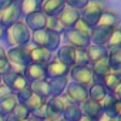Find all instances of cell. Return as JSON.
I'll use <instances>...</instances> for the list:
<instances>
[{"label": "cell", "instance_id": "obj_19", "mask_svg": "<svg viewBox=\"0 0 121 121\" xmlns=\"http://www.w3.org/2000/svg\"><path fill=\"white\" fill-rule=\"evenodd\" d=\"M57 17H58L60 23H61V26L66 30H69V29H73L74 24L77 23V20L80 19V12L76 10V9H71V7H67L66 6V9L60 13Z\"/></svg>", "mask_w": 121, "mask_h": 121}, {"label": "cell", "instance_id": "obj_12", "mask_svg": "<svg viewBox=\"0 0 121 121\" xmlns=\"http://www.w3.org/2000/svg\"><path fill=\"white\" fill-rule=\"evenodd\" d=\"M103 112L110 118H117L121 114V103L114 97V94H107V97L101 101Z\"/></svg>", "mask_w": 121, "mask_h": 121}, {"label": "cell", "instance_id": "obj_3", "mask_svg": "<svg viewBox=\"0 0 121 121\" xmlns=\"http://www.w3.org/2000/svg\"><path fill=\"white\" fill-rule=\"evenodd\" d=\"M105 12V2L104 0H88L84 9L80 10V19L86 22L91 29L97 26L101 14Z\"/></svg>", "mask_w": 121, "mask_h": 121}, {"label": "cell", "instance_id": "obj_13", "mask_svg": "<svg viewBox=\"0 0 121 121\" xmlns=\"http://www.w3.org/2000/svg\"><path fill=\"white\" fill-rule=\"evenodd\" d=\"M53 58V53L48 51L44 47H37L30 43V61L34 64H41L46 66L50 60Z\"/></svg>", "mask_w": 121, "mask_h": 121}, {"label": "cell", "instance_id": "obj_22", "mask_svg": "<svg viewBox=\"0 0 121 121\" xmlns=\"http://www.w3.org/2000/svg\"><path fill=\"white\" fill-rule=\"evenodd\" d=\"M61 46V34L46 29V39H44V48H47L48 51L54 53L57 51V48Z\"/></svg>", "mask_w": 121, "mask_h": 121}, {"label": "cell", "instance_id": "obj_9", "mask_svg": "<svg viewBox=\"0 0 121 121\" xmlns=\"http://www.w3.org/2000/svg\"><path fill=\"white\" fill-rule=\"evenodd\" d=\"M90 67H91V71H93V84H103V80L105 78V76H108L112 71L107 57L95 61Z\"/></svg>", "mask_w": 121, "mask_h": 121}, {"label": "cell", "instance_id": "obj_14", "mask_svg": "<svg viewBox=\"0 0 121 121\" xmlns=\"http://www.w3.org/2000/svg\"><path fill=\"white\" fill-rule=\"evenodd\" d=\"M24 23H26V26L29 27V30L31 33L37 31V30H43V29L47 27V16L41 12H36V13H31V14L26 16Z\"/></svg>", "mask_w": 121, "mask_h": 121}, {"label": "cell", "instance_id": "obj_32", "mask_svg": "<svg viewBox=\"0 0 121 121\" xmlns=\"http://www.w3.org/2000/svg\"><path fill=\"white\" fill-rule=\"evenodd\" d=\"M13 118H16V120H20V121H24V120H27L29 117H30V111L23 105V104H17L16 107H14V110L12 111V114H10Z\"/></svg>", "mask_w": 121, "mask_h": 121}, {"label": "cell", "instance_id": "obj_47", "mask_svg": "<svg viewBox=\"0 0 121 121\" xmlns=\"http://www.w3.org/2000/svg\"><path fill=\"white\" fill-rule=\"evenodd\" d=\"M110 120H111V118H110V117H107L105 114H103V115L98 118V121H110Z\"/></svg>", "mask_w": 121, "mask_h": 121}, {"label": "cell", "instance_id": "obj_54", "mask_svg": "<svg viewBox=\"0 0 121 121\" xmlns=\"http://www.w3.org/2000/svg\"><path fill=\"white\" fill-rule=\"evenodd\" d=\"M0 84H2V76H0Z\"/></svg>", "mask_w": 121, "mask_h": 121}, {"label": "cell", "instance_id": "obj_17", "mask_svg": "<svg viewBox=\"0 0 121 121\" xmlns=\"http://www.w3.org/2000/svg\"><path fill=\"white\" fill-rule=\"evenodd\" d=\"M80 108H81L83 115L90 117V118H95V120H98L104 114L101 103H98L95 100H91V98H87L83 104H80Z\"/></svg>", "mask_w": 121, "mask_h": 121}, {"label": "cell", "instance_id": "obj_45", "mask_svg": "<svg viewBox=\"0 0 121 121\" xmlns=\"http://www.w3.org/2000/svg\"><path fill=\"white\" fill-rule=\"evenodd\" d=\"M2 58H6V50L0 46V60H2Z\"/></svg>", "mask_w": 121, "mask_h": 121}, {"label": "cell", "instance_id": "obj_20", "mask_svg": "<svg viewBox=\"0 0 121 121\" xmlns=\"http://www.w3.org/2000/svg\"><path fill=\"white\" fill-rule=\"evenodd\" d=\"M50 84L51 97H58L66 93V88L69 86V77H57V78H47Z\"/></svg>", "mask_w": 121, "mask_h": 121}, {"label": "cell", "instance_id": "obj_56", "mask_svg": "<svg viewBox=\"0 0 121 121\" xmlns=\"http://www.w3.org/2000/svg\"><path fill=\"white\" fill-rule=\"evenodd\" d=\"M44 121H50V120H44Z\"/></svg>", "mask_w": 121, "mask_h": 121}, {"label": "cell", "instance_id": "obj_42", "mask_svg": "<svg viewBox=\"0 0 121 121\" xmlns=\"http://www.w3.org/2000/svg\"><path fill=\"white\" fill-rule=\"evenodd\" d=\"M14 3V0H0V9H6Z\"/></svg>", "mask_w": 121, "mask_h": 121}, {"label": "cell", "instance_id": "obj_7", "mask_svg": "<svg viewBox=\"0 0 121 121\" xmlns=\"http://www.w3.org/2000/svg\"><path fill=\"white\" fill-rule=\"evenodd\" d=\"M64 94L70 98L71 103L80 105L88 98V87L77 84V83H73V81H69V86H67Z\"/></svg>", "mask_w": 121, "mask_h": 121}, {"label": "cell", "instance_id": "obj_33", "mask_svg": "<svg viewBox=\"0 0 121 121\" xmlns=\"http://www.w3.org/2000/svg\"><path fill=\"white\" fill-rule=\"evenodd\" d=\"M108 50H114V48H121V31L118 29L112 30L111 36H110V40L105 46Z\"/></svg>", "mask_w": 121, "mask_h": 121}, {"label": "cell", "instance_id": "obj_39", "mask_svg": "<svg viewBox=\"0 0 121 121\" xmlns=\"http://www.w3.org/2000/svg\"><path fill=\"white\" fill-rule=\"evenodd\" d=\"M10 71H12V64L9 63L7 57L6 58H2V60H0V76L3 77L4 74H7Z\"/></svg>", "mask_w": 121, "mask_h": 121}, {"label": "cell", "instance_id": "obj_6", "mask_svg": "<svg viewBox=\"0 0 121 121\" xmlns=\"http://www.w3.org/2000/svg\"><path fill=\"white\" fill-rule=\"evenodd\" d=\"M20 19H22V12L19 2H14L6 9H0V24L4 29H9L10 26L16 24L17 22H20Z\"/></svg>", "mask_w": 121, "mask_h": 121}, {"label": "cell", "instance_id": "obj_26", "mask_svg": "<svg viewBox=\"0 0 121 121\" xmlns=\"http://www.w3.org/2000/svg\"><path fill=\"white\" fill-rule=\"evenodd\" d=\"M40 3H41V0H20L19 6H20L22 16L26 17L31 13L40 12Z\"/></svg>", "mask_w": 121, "mask_h": 121}, {"label": "cell", "instance_id": "obj_34", "mask_svg": "<svg viewBox=\"0 0 121 121\" xmlns=\"http://www.w3.org/2000/svg\"><path fill=\"white\" fill-rule=\"evenodd\" d=\"M74 66H90V60H88L86 48H76Z\"/></svg>", "mask_w": 121, "mask_h": 121}, {"label": "cell", "instance_id": "obj_44", "mask_svg": "<svg viewBox=\"0 0 121 121\" xmlns=\"http://www.w3.org/2000/svg\"><path fill=\"white\" fill-rule=\"evenodd\" d=\"M78 121H98V120H95V118H90V117H86V115H81V118H80Z\"/></svg>", "mask_w": 121, "mask_h": 121}, {"label": "cell", "instance_id": "obj_28", "mask_svg": "<svg viewBox=\"0 0 121 121\" xmlns=\"http://www.w3.org/2000/svg\"><path fill=\"white\" fill-rule=\"evenodd\" d=\"M46 101H47V100H44V98L39 97L37 94H34V93L31 91V94L29 95V98H27L24 103H22V104H23V105L30 111V114H31V112H34L36 110H39V108L46 103Z\"/></svg>", "mask_w": 121, "mask_h": 121}, {"label": "cell", "instance_id": "obj_4", "mask_svg": "<svg viewBox=\"0 0 121 121\" xmlns=\"http://www.w3.org/2000/svg\"><path fill=\"white\" fill-rule=\"evenodd\" d=\"M2 83L6 84L12 90V93H14V94H17L19 91L30 87V81L24 77V74L23 73H16V71H10V73L4 74L2 77Z\"/></svg>", "mask_w": 121, "mask_h": 121}, {"label": "cell", "instance_id": "obj_37", "mask_svg": "<svg viewBox=\"0 0 121 121\" xmlns=\"http://www.w3.org/2000/svg\"><path fill=\"white\" fill-rule=\"evenodd\" d=\"M87 2H88V0H64V3H66L67 7L76 9V10H78V12L86 7Z\"/></svg>", "mask_w": 121, "mask_h": 121}, {"label": "cell", "instance_id": "obj_53", "mask_svg": "<svg viewBox=\"0 0 121 121\" xmlns=\"http://www.w3.org/2000/svg\"><path fill=\"white\" fill-rule=\"evenodd\" d=\"M60 121H67V120H64V118H61V120H60Z\"/></svg>", "mask_w": 121, "mask_h": 121}, {"label": "cell", "instance_id": "obj_30", "mask_svg": "<svg viewBox=\"0 0 121 121\" xmlns=\"http://www.w3.org/2000/svg\"><path fill=\"white\" fill-rule=\"evenodd\" d=\"M120 81H121L120 76H118L115 71H111L108 76H105V78L103 80V84H104L105 90L108 91V94H112V93L115 91L117 86L120 84Z\"/></svg>", "mask_w": 121, "mask_h": 121}, {"label": "cell", "instance_id": "obj_48", "mask_svg": "<svg viewBox=\"0 0 121 121\" xmlns=\"http://www.w3.org/2000/svg\"><path fill=\"white\" fill-rule=\"evenodd\" d=\"M115 73H117V74H118V76H120V78H121V67H120V69H118V70H117V71H115Z\"/></svg>", "mask_w": 121, "mask_h": 121}, {"label": "cell", "instance_id": "obj_18", "mask_svg": "<svg viewBox=\"0 0 121 121\" xmlns=\"http://www.w3.org/2000/svg\"><path fill=\"white\" fill-rule=\"evenodd\" d=\"M56 58L58 61H61L63 64L73 67L74 66V60H76V48L69 46V44H63L60 46L56 51Z\"/></svg>", "mask_w": 121, "mask_h": 121}, {"label": "cell", "instance_id": "obj_41", "mask_svg": "<svg viewBox=\"0 0 121 121\" xmlns=\"http://www.w3.org/2000/svg\"><path fill=\"white\" fill-rule=\"evenodd\" d=\"M112 94H114V97L121 103V81H120V84L117 86V88H115V91H114Z\"/></svg>", "mask_w": 121, "mask_h": 121}, {"label": "cell", "instance_id": "obj_43", "mask_svg": "<svg viewBox=\"0 0 121 121\" xmlns=\"http://www.w3.org/2000/svg\"><path fill=\"white\" fill-rule=\"evenodd\" d=\"M4 36H6V29L0 24V40H4Z\"/></svg>", "mask_w": 121, "mask_h": 121}, {"label": "cell", "instance_id": "obj_27", "mask_svg": "<svg viewBox=\"0 0 121 121\" xmlns=\"http://www.w3.org/2000/svg\"><path fill=\"white\" fill-rule=\"evenodd\" d=\"M108 91L105 90L104 84H91L88 87V98L95 100L98 103H101L105 97H107Z\"/></svg>", "mask_w": 121, "mask_h": 121}, {"label": "cell", "instance_id": "obj_1", "mask_svg": "<svg viewBox=\"0 0 121 121\" xmlns=\"http://www.w3.org/2000/svg\"><path fill=\"white\" fill-rule=\"evenodd\" d=\"M6 43L12 47H22V46H27L31 41V31L29 30V27L26 26L24 22H17L16 24L10 26L9 29H6V36H4Z\"/></svg>", "mask_w": 121, "mask_h": 121}, {"label": "cell", "instance_id": "obj_23", "mask_svg": "<svg viewBox=\"0 0 121 121\" xmlns=\"http://www.w3.org/2000/svg\"><path fill=\"white\" fill-rule=\"evenodd\" d=\"M87 56H88V60H90V66L94 64L95 61L104 58L108 56V48L105 46H97V44H90L87 48Z\"/></svg>", "mask_w": 121, "mask_h": 121}, {"label": "cell", "instance_id": "obj_2", "mask_svg": "<svg viewBox=\"0 0 121 121\" xmlns=\"http://www.w3.org/2000/svg\"><path fill=\"white\" fill-rule=\"evenodd\" d=\"M6 57L9 60V63L12 64V71L23 73L24 67L31 63L30 61V43L22 47H12L9 51H6Z\"/></svg>", "mask_w": 121, "mask_h": 121}, {"label": "cell", "instance_id": "obj_11", "mask_svg": "<svg viewBox=\"0 0 121 121\" xmlns=\"http://www.w3.org/2000/svg\"><path fill=\"white\" fill-rule=\"evenodd\" d=\"M64 9V0H41L40 3V12L44 13L47 17H57Z\"/></svg>", "mask_w": 121, "mask_h": 121}, {"label": "cell", "instance_id": "obj_50", "mask_svg": "<svg viewBox=\"0 0 121 121\" xmlns=\"http://www.w3.org/2000/svg\"><path fill=\"white\" fill-rule=\"evenodd\" d=\"M110 121H120V120H118V118H111Z\"/></svg>", "mask_w": 121, "mask_h": 121}, {"label": "cell", "instance_id": "obj_38", "mask_svg": "<svg viewBox=\"0 0 121 121\" xmlns=\"http://www.w3.org/2000/svg\"><path fill=\"white\" fill-rule=\"evenodd\" d=\"M31 115H34L36 118H40V120H47V115H48V108H47V104L44 103L39 110H36L34 112H31Z\"/></svg>", "mask_w": 121, "mask_h": 121}, {"label": "cell", "instance_id": "obj_5", "mask_svg": "<svg viewBox=\"0 0 121 121\" xmlns=\"http://www.w3.org/2000/svg\"><path fill=\"white\" fill-rule=\"evenodd\" d=\"M69 77L73 83L90 87L93 84V71L90 66H73L70 69Z\"/></svg>", "mask_w": 121, "mask_h": 121}, {"label": "cell", "instance_id": "obj_49", "mask_svg": "<svg viewBox=\"0 0 121 121\" xmlns=\"http://www.w3.org/2000/svg\"><path fill=\"white\" fill-rule=\"evenodd\" d=\"M0 121H6V117H3L2 114H0Z\"/></svg>", "mask_w": 121, "mask_h": 121}, {"label": "cell", "instance_id": "obj_21", "mask_svg": "<svg viewBox=\"0 0 121 121\" xmlns=\"http://www.w3.org/2000/svg\"><path fill=\"white\" fill-rule=\"evenodd\" d=\"M19 104V100H17V95L14 93H10L7 94L6 97L0 98V114L3 117H7L12 114V111L14 110V107Z\"/></svg>", "mask_w": 121, "mask_h": 121}, {"label": "cell", "instance_id": "obj_31", "mask_svg": "<svg viewBox=\"0 0 121 121\" xmlns=\"http://www.w3.org/2000/svg\"><path fill=\"white\" fill-rule=\"evenodd\" d=\"M108 63L112 71H117L121 67V48H114V50H108Z\"/></svg>", "mask_w": 121, "mask_h": 121}, {"label": "cell", "instance_id": "obj_29", "mask_svg": "<svg viewBox=\"0 0 121 121\" xmlns=\"http://www.w3.org/2000/svg\"><path fill=\"white\" fill-rule=\"evenodd\" d=\"M81 115H83V112H81V108L78 104H70L63 111V118L67 121H78L81 118Z\"/></svg>", "mask_w": 121, "mask_h": 121}, {"label": "cell", "instance_id": "obj_15", "mask_svg": "<svg viewBox=\"0 0 121 121\" xmlns=\"http://www.w3.org/2000/svg\"><path fill=\"white\" fill-rule=\"evenodd\" d=\"M112 30L115 29H108V27H103V26H95L91 30V36H90V41L91 44H97V46H107L110 36L112 33Z\"/></svg>", "mask_w": 121, "mask_h": 121}, {"label": "cell", "instance_id": "obj_52", "mask_svg": "<svg viewBox=\"0 0 121 121\" xmlns=\"http://www.w3.org/2000/svg\"><path fill=\"white\" fill-rule=\"evenodd\" d=\"M118 30H120V31H121V24H120V26H118Z\"/></svg>", "mask_w": 121, "mask_h": 121}, {"label": "cell", "instance_id": "obj_51", "mask_svg": "<svg viewBox=\"0 0 121 121\" xmlns=\"http://www.w3.org/2000/svg\"><path fill=\"white\" fill-rule=\"evenodd\" d=\"M117 118H118V120H120V121H121V114H120V115H118V117H117Z\"/></svg>", "mask_w": 121, "mask_h": 121}, {"label": "cell", "instance_id": "obj_35", "mask_svg": "<svg viewBox=\"0 0 121 121\" xmlns=\"http://www.w3.org/2000/svg\"><path fill=\"white\" fill-rule=\"evenodd\" d=\"M48 30H53V31H57L60 34H63L66 31V29L61 26V23H60L58 17H47V27Z\"/></svg>", "mask_w": 121, "mask_h": 121}, {"label": "cell", "instance_id": "obj_8", "mask_svg": "<svg viewBox=\"0 0 121 121\" xmlns=\"http://www.w3.org/2000/svg\"><path fill=\"white\" fill-rule=\"evenodd\" d=\"M61 37L64 39L66 44H69V46H71V47H74V48H87V47L91 44V41H90L88 37L83 36L81 33H78V31L74 30V29L66 30V31L61 34Z\"/></svg>", "mask_w": 121, "mask_h": 121}, {"label": "cell", "instance_id": "obj_40", "mask_svg": "<svg viewBox=\"0 0 121 121\" xmlns=\"http://www.w3.org/2000/svg\"><path fill=\"white\" fill-rule=\"evenodd\" d=\"M10 93H12V90H10L6 84H3V83L0 84V98L6 97V95H7V94H10Z\"/></svg>", "mask_w": 121, "mask_h": 121}, {"label": "cell", "instance_id": "obj_55", "mask_svg": "<svg viewBox=\"0 0 121 121\" xmlns=\"http://www.w3.org/2000/svg\"><path fill=\"white\" fill-rule=\"evenodd\" d=\"M14 2H20V0H14Z\"/></svg>", "mask_w": 121, "mask_h": 121}, {"label": "cell", "instance_id": "obj_46", "mask_svg": "<svg viewBox=\"0 0 121 121\" xmlns=\"http://www.w3.org/2000/svg\"><path fill=\"white\" fill-rule=\"evenodd\" d=\"M24 121H43V120H40V118H36L34 115H31V114H30V117H29L27 120H24Z\"/></svg>", "mask_w": 121, "mask_h": 121}, {"label": "cell", "instance_id": "obj_16", "mask_svg": "<svg viewBox=\"0 0 121 121\" xmlns=\"http://www.w3.org/2000/svg\"><path fill=\"white\" fill-rule=\"evenodd\" d=\"M23 74H24V77H26L30 83H33V81H40V80H46V78H47L46 66L34 64V63H30L29 66H26L24 70H23Z\"/></svg>", "mask_w": 121, "mask_h": 121}, {"label": "cell", "instance_id": "obj_24", "mask_svg": "<svg viewBox=\"0 0 121 121\" xmlns=\"http://www.w3.org/2000/svg\"><path fill=\"white\" fill-rule=\"evenodd\" d=\"M30 90L37 94L39 97L44 98V100H48L51 97V91H50V84H48V80H40V81H33L30 83Z\"/></svg>", "mask_w": 121, "mask_h": 121}, {"label": "cell", "instance_id": "obj_10", "mask_svg": "<svg viewBox=\"0 0 121 121\" xmlns=\"http://www.w3.org/2000/svg\"><path fill=\"white\" fill-rule=\"evenodd\" d=\"M69 66L63 64L61 61H58L56 57H53L50 61L46 64V73H47V78H57V77H69L70 73Z\"/></svg>", "mask_w": 121, "mask_h": 121}, {"label": "cell", "instance_id": "obj_25", "mask_svg": "<svg viewBox=\"0 0 121 121\" xmlns=\"http://www.w3.org/2000/svg\"><path fill=\"white\" fill-rule=\"evenodd\" d=\"M118 24H120V16L110 10H105L97 23V26H103L108 29H118Z\"/></svg>", "mask_w": 121, "mask_h": 121}, {"label": "cell", "instance_id": "obj_36", "mask_svg": "<svg viewBox=\"0 0 121 121\" xmlns=\"http://www.w3.org/2000/svg\"><path fill=\"white\" fill-rule=\"evenodd\" d=\"M73 29H74V30H77L78 33H81L83 36L88 37V39H90V36H91V30H93V29H91L86 22H83L81 19H78V20H77V23L74 24V27H73Z\"/></svg>", "mask_w": 121, "mask_h": 121}]
</instances>
